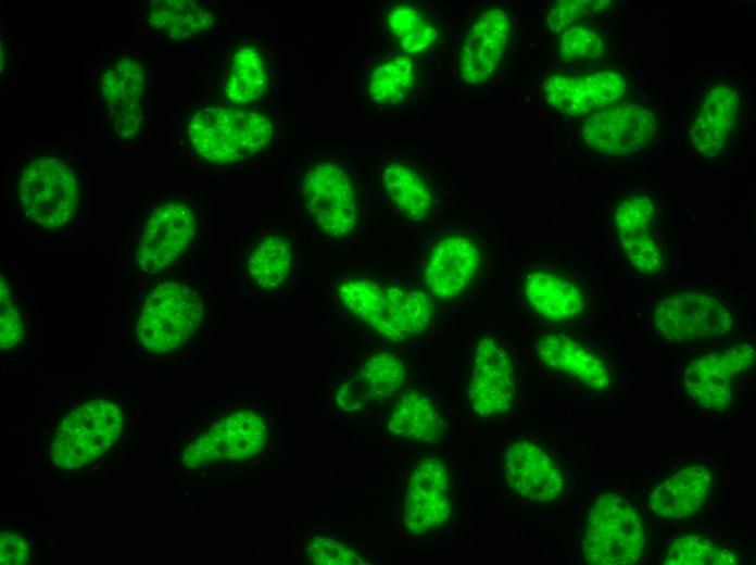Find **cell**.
Returning <instances> with one entry per match:
<instances>
[{
  "mask_svg": "<svg viewBox=\"0 0 756 565\" xmlns=\"http://www.w3.org/2000/svg\"><path fill=\"white\" fill-rule=\"evenodd\" d=\"M645 530L641 516L623 497L606 492L591 505L583 555L592 565H632L643 555Z\"/></svg>",
  "mask_w": 756,
  "mask_h": 565,
  "instance_id": "8",
  "label": "cell"
},
{
  "mask_svg": "<svg viewBox=\"0 0 756 565\" xmlns=\"http://www.w3.org/2000/svg\"><path fill=\"white\" fill-rule=\"evenodd\" d=\"M200 293L179 281H165L147 296L137 321V337L147 351L166 353L185 346L203 318Z\"/></svg>",
  "mask_w": 756,
  "mask_h": 565,
  "instance_id": "6",
  "label": "cell"
},
{
  "mask_svg": "<svg viewBox=\"0 0 756 565\" xmlns=\"http://www.w3.org/2000/svg\"><path fill=\"white\" fill-rule=\"evenodd\" d=\"M199 233L194 205L179 197L156 202L141 222L136 239L138 268L153 275L175 263Z\"/></svg>",
  "mask_w": 756,
  "mask_h": 565,
  "instance_id": "9",
  "label": "cell"
},
{
  "mask_svg": "<svg viewBox=\"0 0 756 565\" xmlns=\"http://www.w3.org/2000/svg\"><path fill=\"white\" fill-rule=\"evenodd\" d=\"M615 227L622 250L640 273L654 275L664 266V249L656 228V206L643 193L625 197L615 210Z\"/></svg>",
  "mask_w": 756,
  "mask_h": 565,
  "instance_id": "18",
  "label": "cell"
},
{
  "mask_svg": "<svg viewBox=\"0 0 756 565\" xmlns=\"http://www.w3.org/2000/svg\"><path fill=\"white\" fill-rule=\"evenodd\" d=\"M388 429L399 438L434 443L444 436L448 424L429 397L408 391L393 407Z\"/></svg>",
  "mask_w": 756,
  "mask_h": 565,
  "instance_id": "28",
  "label": "cell"
},
{
  "mask_svg": "<svg viewBox=\"0 0 756 565\" xmlns=\"http://www.w3.org/2000/svg\"><path fill=\"white\" fill-rule=\"evenodd\" d=\"M202 68L206 101L270 111L276 100L277 60L257 30H236L209 53Z\"/></svg>",
  "mask_w": 756,
  "mask_h": 565,
  "instance_id": "4",
  "label": "cell"
},
{
  "mask_svg": "<svg viewBox=\"0 0 756 565\" xmlns=\"http://www.w3.org/2000/svg\"><path fill=\"white\" fill-rule=\"evenodd\" d=\"M365 400H367V397L360 384L346 382L336 393L338 406L348 412L358 410Z\"/></svg>",
  "mask_w": 756,
  "mask_h": 565,
  "instance_id": "40",
  "label": "cell"
},
{
  "mask_svg": "<svg viewBox=\"0 0 756 565\" xmlns=\"http://www.w3.org/2000/svg\"><path fill=\"white\" fill-rule=\"evenodd\" d=\"M32 549L23 536L4 530L1 532L0 563L2 565H24L29 563Z\"/></svg>",
  "mask_w": 756,
  "mask_h": 565,
  "instance_id": "39",
  "label": "cell"
},
{
  "mask_svg": "<svg viewBox=\"0 0 756 565\" xmlns=\"http://www.w3.org/2000/svg\"><path fill=\"white\" fill-rule=\"evenodd\" d=\"M279 126L272 111L196 101L173 114L171 143L176 155L213 168H227L262 155L276 143Z\"/></svg>",
  "mask_w": 756,
  "mask_h": 565,
  "instance_id": "1",
  "label": "cell"
},
{
  "mask_svg": "<svg viewBox=\"0 0 756 565\" xmlns=\"http://www.w3.org/2000/svg\"><path fill=\"white\" fill-rule=\"evenodd\" d=\"M516 393L512 359L493 338H483L476 347L467 394L474 412L492 417L507 412Z\"/></svg>",
  "mask_w": 756,
  "mask_h": 565,
  "instance_id": "17",
  "label": "cell"
},
{
  "mask_svg": "<svg viewBox=\"0 0 756 565\" xmlns=\"http://www.w3.org/2000/svg\"><path fill=\"white\" fill-rule=\"evenodd\" d=\"M741 98L734 86L716 85L698 103L694 114L690 139L700 154L715 158L724 148L736 124Z\"/></svg>",
  "mask_w": 756,
  "mask_h": 565,
  "instance_id": "22",
  "label": "cell"
},
{
  "mask_svg": "<svg viewBox=\"0 0 756 565\" xmlns=\"http://www.w3.org/2000/svg\"><path fill=\"white\" fill-rule=\"evenodd\" d=\"M293 264V247L281 234L263 236L252 248L248 258L251 280L263 290L280 287L289 277Z\"/></svg>",
  "mask_w": 756,
  "mask_h": 565,
  "instance_id": "31",
  "label": "cell"
},
{
  "mask_svg": "<svg viewBox=\"0 0 756 565\" xmlns=\"http://www.w3.org/2000/svg\"><path fill=\"white\" fill-rule=\"evenodd\" d=\"M608 1H590V0H562L556 1L549 14V28L556 34L564 29L587 21L594 15L602 14L608 7Z\"/></svg>",
  "mask_w": 756,
  "mask_h": 565,
  "instance_id": "37",
  "label": "cell"
},
{
  "mask_svg": "<svg viewBox=\"0 0 756 565\" xmlns=\"http://www.w3.org/2000/svg\"><path fill=\"white\" fill-rule=\"evenodd\" d=\"M739 563L736 554L715 541L701 536H683L670 545L667 565H733Z\"/></svg>",
  "mask_w": 756,
  "mask_h": 565,
  "instance_id": "34",
  "label": "cell"
},
{
  "mask_svg": "<svg viewBox=\"0 0 756 565\" xmlns=\"http://www.w3.org/2000/svg\"><path fill=\"white\" fill-rule=\"evenodd\" d=\"M755 363V347L740 342L693 359L683 374L690 398L710 411H724L733 399L734 378Z\"/></svg>",
  "mask_w": 756,
  "mask_h": 565,
  "instance_id": "15",
  "label": "cell"
},
{
  "mask_svg": "<svg viewBox=\"0 0 756 565\" xmlns=\"http://www.w3.org/2000/svg\"><path fill=\"white\" fill-rule=\"evenodd\" d=\"M297 189L304 212L319 233L342 238L353 231L358 201L344 165L329 158L311 160L298 178Z\"/></svg>",
  "mask_w": 756,
  "mask_h": 565,
  "instance_id": "5",
  "label": "cell"
},
{
  "mask_svg": "<svg viewBox=\"0 0 756 565\" xmlns=\"http://www.w3.org/2000/svg\"><path fill=\"white\" fill-rule=\"evenodd\" d=\"M381 179L389 202L406 219L419 222L431 212L433 193L415 166L404 161H392L383 167Z\"/></svg>",
  "mask_w": 756,
  "mask_h": 565,
  "instance_id": "26",
  "label": "cell"
},
{
  "mask_svg": "<svg viewBox=\"0 0 756 565\" xmlns=\"http://www.w3.org/2000/svg\"><path fill=\"white\" fill-rule=\"evenodd\" d=\"M143 18L151 36L176 51L209 46L223 33L219 7L194 0H143Z\"/></svg>",
  "mask_w": 756,
  "mask_h": 565,
  "instance_id": "11",
  "label": "cell"
},
{
  "mask_svg": "<svg viewBox=\"0 0 756 565\" xmlns=\"http://www.w3.org/2000/svg\"><path fill=\"white\" fill-rule=\"evenodd\" d=\"M557 49L564 62L580 63L601 58L605 52L606 43L595 26L580 23L559 33Z\"/></svg>",
  "mask_w": 756,
  "mask_h": 565,
  "instance_id": "35",
  "label": "cell"
},
{
  "mask_svg": "<svg viewBox=\"0 0 756 565\" xmlns=\"http://www.w3.org/2000/svg\"><path fill=\"white\" fill-rule=\"evenodd\" d=\"M713 485L709 466H685L658 484L650 493L652 511L667 519H684L694 515L706 501Z\"/></svg>",
  "mask_w": 756,
  "mask_h": 565,
  "instance_id": "24",
  "label": "cell"
},
{
  "mask_svg": "<svg viewBox=\"0 0 756 565\" xmlns=\"http://www.w3.org/2000/svg\"><path fill=\"white\" fill-rule=\"evenodd\" d=\"M626 89L623 75L615 70L557 73L547 77L542 87L551 108L574 117H585L620 101Z\"/></svg>",
  "mask_w": 756,
  "mask_h": 565,
  "instance_id": "16",
  "label": "cell"
},
{
  "mask_svg": "<svg viewBox=\"0 0 756 565\" xmlns=\"http://www.w3.org/2000/svg\"><path fill=\"white\" fill-rule=\"evenodd\" d=\"M383 26L395 51L416 56L438 39L436 23L418 5L395 2L386 5Z\"/></svg>",
  "mask_w": 756,
  "mask_h": 565,
  "instance_id": "29",
  "label": "cell"
},
{
  "mask_svg": "<svg viewBox=\"0 0 756 565\" xmlns=\"http://www.w3.org/2000/svg\"><path fill=\"white\" fill-rule=\"evenodd\" d=\"M154 76V53L139 47L113 48L94 63L91 101L111 147L131 150L152 136Z\"/></svg>",
  "mask_w": 756,
  "mask_h": 565,
  "instance_id": "2",
  "label": "cell"
},
{
  "mask_svg": "<svg viewBox=\"0 0 756 565\" xmlns=\"http://www.w3.org/2000/svg\"><path fill=\"white\" fill-rule=\"evenodd\" d=\"M0 297V348L11 351L23 340L25 322L15 292L3 276Z\"/></svg>",
  "mask_w": 756,
  "mask_h": 565,
  "instance_id": "36",
  "label": "cell"
},
{
  "mask_svg": "<svg viewBox=\"0 0 756 565\" xmlns=\"http://www.w3.org/2000/svg\"><path fill=\"white\" fill-rule=\"evenodd\" d=\"M14 197L21 215L36 229H70L85 201L81 158L60 150L25 152L16 170Z\"/></svg>",
  "mask_w": 756,
  "mask_h": 565,
  "instance_id": "3",
  "label": "cell"
},
{
  "mask_svg": "<svg viewBox=\"0 0 756 565\" xmlns=\"http://www.w3.org/2000/svg\"><path fill=\"white\" fill-rule=\"evenodd\" d=\"M502 465L507 485L527 500L551 502L563 490L564 479L558 466L533 442L512 443L504 453Z\"/></svg>",
  "mask_w": 756,
  "mask_h": 565,
  "instance_id": "20",
  "label": "cell"
},
{
  "mask_svg": "<svg viewBox=\"0 0 756 565\" xmlns=\"http://www.w3.org/2000/svg\"><path fill=\"white\" fill-rule=\"evenodd\" d=\"M479 264L480 252L471 239L462 235L444 237L433 246L426 263L428 289L440 299L457 297L472 281Z\"/></svg>",
  "mask_w": 756,
  "mask_h": 565,
  "instance_id": "21",
  "label": "cell"
},
{
  "mask_svg": "<svg viewBox=\"0 0 756 565\" xmlns=\"http://www.w3.org/2000/svg\"><path fill=\"white\" fill-rule=\"evenodd\" d=\"M385 298L389 340L401 341L426 329L433 312L432 301L426 292L394 285L385 289Z\"/></svg>",
  "mask_w": 756,
  "mask_h": 565,
  "instance_id": "30",
  "label": "cell"
},
{
  "mask_svg": "<svg viewBox=\"0 0 756 565\" xmlns=\"http://www.w3.org/2000/svg\"><path fill=\"white\" fill-rule=\"evenodd\" d=\"M539 361L568 375L593 390L610 387V373L604 361L577 340L557 332L542 335L536 346Z\"/></svg>",
  "mask_w": 756,
  "mask_h": 565,
  "instance_id": "23",
  "label": "cell"
},
{
  "mask_svg": "<svg viewBox=\"0 0 756 565\" xmlns=\"http://www.w3.org/2000/svg\"><path fill=\"white\" fill-rule=\"evenodd\" d=\"M417 83L415 58L394 51L370 66L364 91L371 103L391 106L406 100Z\"/></svg>",
  "mask_w": 756,
  "mask_h": 565,
  "instance_id": "27",
  "label": "cell"
},
{
  "mask_svg": "<svg viewBox=\"0 0 756 565\" xmlns=\"http://www.w3.org/2000/svg\"><path fill=\"white\" fill-rule=\"evenodd\" d=\"M267 441L268 428L263 417L249 410H238L189 443L182 463L200 467L218 461L248 460Z\"/></svg>",
  "mask_w": 756,
  "mask_h": 565,
  "instance_id": "14",
  "label": "cell"
},
{
  "mask_svg": "<svg viewBox=\"0 0 756 565\" xmlns=\"http://www.w3.org/2000/svg\"><path fill=\"white\" fill-rule=\"evenodd\" d=\"M652 322L665 340L688 342L729 334L734 316L715 294L703 291L671 292L656 303Z\"/></svg>",
  "mask_w": 756,
  "mask_h": 565,
  "instance_id": "10",
  "label": "cell"
},
{
  "mask_svg": "<svg viewBox=\"0 0 756 565\" xmlns=\"http://www.w3.org/2000/svg\"><path fill=\"white\" fill-rule=\"evenodd\" d=\"M123 423V409L114 400L99 398L79 404L55 427L51 460L66 469L97 460L117 441Z\"/></svg>",
  "mask_w": 756,
  "mask_h": 565,
  "instance_id": "7",
  "label": "cell"
},
{
  "mask_svg": "<svg viewBox=\"0 0 756 565\" xmlns=\"http://www.w3.org/2000/svg\"><path fill=\"white\" fill-rule=\"evenodd\" d=\"M449 472L431 456L412 472L404 499L403 523L414 535H423L444 524L451 516Z\"/></svg>",
  "mask_w": 756,
  "mask_h": 565,
  "instance_id": "19",
  "label": "cell"
},
{
  "mask_svg": "<svg viewBox=\"0 0 756 565\" xmlns=\"http://www.w3.org/2000/svg\"><path fill=\"white\" fill-rule=\"evenodd\" d=\"M307 558L315 565H365V560L344 541L329 537H314L306 549Z\"/></svg>",
  "mask_w": 756,
  "mask_h": 565,
  "instance_id": "38",
  "label": "cell"
},
{
  "mask_svg": "<svg viewBox=\"0 0 756 565\" xmlns=\"http://www.w3.org/2000/svg\"><path fill=\"white\" fill-rule=\"evenodd\" d=\"M657 127L656 115L646 105L620 100L585 116L581 137L601 154L629 156L654 139Z\"/></svg>",
  "mask_w": 756,
  "mask_h": 565,
  "instance_id": "13",
  "label": "cell"
},
{
  "mask_svg": "<svg viewBox=\"0 0 756 565\" xmlns=\"http://www.w3.org/2000/svg\"><path fill=\"white\" fill-rule=\"evenodd\" d=\"M524 292L534 312L550 322H564L580 315L584 309L581 290L565 277L534 271L524 280Z\"/></svg>",
  "mask_w": 756,
  "mask_h": 565,
  "instance_id": "25",
  "label": "cell"
},
{
  "mask_svg": "<svg viewBox=\"0 0 756 565\" xmlns=\"http://www.w3.org/2000/svg\"><path fill=\"white\" fill-rule=\"evenodd\" d=\"M406 368L393 353L378 352L369 356L360 371V385L371 400H386L404 385Z\"/></svg>",
  "mask_w": 756,
  "mask_h": 565,
  "instance_id": "33",
  "label": "cell"
},
{
  "mask_svg": "<svg viewBox=\"0 0 756 565\" xmlns=\"http://www.w3.org/2000/svg\"><path fill=\"white\" fill-rule=\"evenodd\" d=\"M338 297L349 312L388 339L385 289L370 280L349 279L340 284Z\"/></svg>",
  "mask_w": 756,
  "mask_h": 565,
  "instance_id": "32",
  "label": "cell"
},
{
  "mask_svg": "<svg viewBox=\"0 0 756 565\" xmlns=\"http://www.w3.org/2000/svg\"><path fill=\"white\" fill-rule=\"evenodd\" d=\"M513 11L491 4L470 22L457 55V75L468 86L492 83L500 75L513 34Z\"/></svg>",
  "mask_w": 756,
  "mask_h": 565,
  "instance_id": "12",
  "label": "cell"
}]
</instances>
